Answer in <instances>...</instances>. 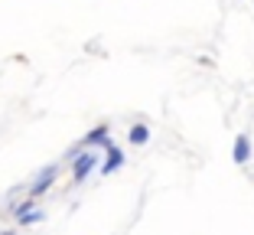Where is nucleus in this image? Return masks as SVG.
I'll return each instance as SVG.
<instances>
[{"instance_id": "nucleus-1", "label": "nucleus", "mask_w": 254, "mask_h": 235, "mask_svg": "<svg viewBox=\"0 0 254 235\" xmlns=\"http://www.w3.org/2000/svg\"><path fill=\"white\" fill-rule=\"evenodd\" d=\"M95 167H101V154L98 151H82L78 157L72 160V170H68V180L78 186V183H85L91 173H95Z\"/></svg>"}, {"instance_id": "nucleus-2", "label": "nucleus", "mask_w": 254, "mask_h": 235, "mask_svg": "<svg viewBox=\"0 0 254 235\" xmlns=\"http://www.w3.org/2000/svg\"><path fill=\"white\" fill-rule=\"evenodd\" d=\"M111 144H114V141H111V124L101 121V124H95V128H91L75 147H78V151H108Z\"/></svg>"}, {"instance_id": "nucleus-3", "label": "nucleus", "mask_w": 254, "mask_h": 235, "mask_svg": "<svg viewBox=\"0 0 254 235\" xmlns=\"http://www.w3.org/2000/svg\"><path fill=\"white\" fill-rule=\"evenodd\" d=\"M59 170H62V163H49V167H43L36 176H33V183L26 186V196H33V199L46 196V193L53 190V183L59 180Z\"/></svg>"}, {"instance_id": "nucleus-4", "label": "nucleus", "mask_w": 254, "mask_h": 235, "mask_svg": "<svg viewBox=\"0 0 254 235\" xmlns=\"http://www.w3.org/2000/svg\"><path fill=\"white\" fill-rule=\"evenodd\" d=\"M124 163H127L124 151H121L118 144H111V147L105 151V163H101V176H114V173H118L121 167H124Z\"/></svg>"}, {"instance_id": "nucleus-5", "label": "nucleus", "mask_w": 254, "mask_h": 235, "mask_svg": "<svg viewBox=\"0 0 254 235\" xmlns=\"http://www.w3.org/2000/svg\"><path fill=\"white\" fill-rule=\"evenodd\" d=\"M251 157H254L251 137H248V134H238V137H235V141H232V160H235V163H238V167H245V163H248V160H251Z\"/></svg>"}, {"instance_id": "nucleus-6", "label": "nucleus", "mask_w": 254, "mask_h": 235, "mask_svg": "<svg viewBox=\"0 0 254 235\" xmlns=\"http://www.w3.org/2000/svg\"><path fill=\"white\" fill-rule=\"evenodd\" d=\"M147 141H150V128L143 121H137L134 128L127 131V144H130V147H143Z\"/></svg>"}, {"instance_id": "nucleus-7", "label": "nucleus", "mask_w": 254, "mask_h": 235, "mask_svg": "<svg viewBox=\"0 0 254 235\" xmlns=\"http://www.w3.org/2000/svg\"><path fill=\"white\" fill-rule=\"evenodd\" d=\"M43 219H46V213L36 206V209H30L26 216H20V219H13V222H16V229H30V226H39Z\"/></svg>"}, {"instance_id": "nucleus-8", "label": "nucleus", "mask_w": 254, "mask_h": 235, "mask_svg": "<svg viewBox=\"0 0 254 235\" xmlns=\"http://www.w3.org/2000/svg\"><path fill=\"white\" fill-rule=\"evenodd\" d=\"M16 232H20V229H3L0 235H16Z\"/></svg>"}]
</instances>
